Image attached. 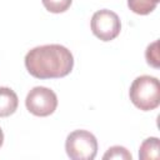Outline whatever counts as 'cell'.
<instances>
[{
  "instance_id": "1",
  "label": "cell",
  "mask_w": 160,
  "mask_h": 160,
  "mask_svg": "<svg viewBox=\"0 0 160 160\" xmlns=\"http://www.w3.org/2000/svg\"><path fill=\"white\" fill-rule=\"evenodd\" d=\"M25 66L29 74L36 79H60L71 72L74 56L62 45H41L28 51Z\"/></svg>"
},
{
  "instance_id": "2",
  "label": "cell",
  "mask_w": 160,
  "mask_h": 160,
  "mask_svg": "<svg viewBox=\"0 0 160 160\" xmlns=\"http://www.w3.org/2000/svg\"><path fill=\"white\" fill-rule=\"evenodd\" d=\"M131 102L142 111H150L160 104V82L150 75L138 76L129 90Z\"/></svg>"
},
{
  "instance_id": "3",
  "label": "cell",
  "mask_w": 160,
  "mask_h": 160,
  "mask_svg": "<svg viewBox=\"0 0 160 160\" xmlns=\"http://www.w3.org/2000/svg\"><path fill=\"white\" fill-rule=\"evenodd\" d=\"M65 150L72 160H92L98 154V140L88 130H74L66 138Z\"/></svg>"
},
{
  "instance_id": "4",
  "label": "cell",
  "mask_w": 160,
  "mask_h": 160,
  "mask_svg": "<svg viewBox=\"0 0 160 160\" xmlns=\"http://www.w3.org/2000/svg\"><path fill=\"white\" fill-rule=\"evenodd\" d=\"M25 106L35 116H49L58 108V96L56 94L45 86L32 88L25 99Z\"/></svg>"
},
{
  "instance_id": "5",
  "label": "cell",
  "mask_w": 160,
  "mask_h": 160,
  "mask_svg": "<svg viewBox=\"0 0 160 160\" xmlns=\"http://www.w3.org/2000/svg\"><path fill=\"white\" fill-rule=\"evenodd\" d=\"M90 26L92 34L102 41L114 40L121 30V22L118 14L108 9L95 11L91 18Z\"/></svg>"
},
{
  "instance_id": "6",
  "label": "cell",
  "mask_w": 160,
  "mask_h": 160,
  "mask_svg": "<svg viewBox=\"0 0 160 160\" xmlns=\"http://www.w3.org/2000/svg\"><path fill=\"white\" fill-rule=\"evenodd\" d=\"M19 105L16 92L6 86H0V118L12 115Z\"/></svg>"
},
{
  "instance_id": "7",
  "label": "cell",
  "mask_w": 160,
  "mask_h": 160,
  "mask_svg": "<svg viewBox=\"0 0 160 160\" xmlns=\"http://www.w3.org/2000/svg\"><path fill=\"white\" fill-rule=\"evenodd\" d=\"M159 139L158 138H148L142 141L139 149V158L141 160H151L159 159Z\"/></svg>"
},
{
  "instance_id": "8",
  "label": "cell",
  "mask_w": 160,
  "mask_h": 160,
  "mask_svg": "<svg viewBox=\"0 0 160 160\" xmlns=\"http://www.w3.org/2000/svg\"><path fill=\"white\" fill-rule=\"evenodd\" d=\"M160 0H128L129 9L138 15H148L155 10Z\"/></svg>"
},
{
  "instance_id": "9",
  "label": "cell",
  "mask_w": 160,
  "mask_h": 160,
  "mask_svg": "<svg viewBox=\"0 0 160 160\" xmlns=\"http://www.w3.org/2000/svg\"><path fill=\"white\" fill-rule=\"evenodd\" d=\"M41 2L48 11L54 14H60L70 8L72 0H41Z\"/></svg>"
},
{
  "instance_id": "10",
  "label": "cell",
  "mask_w": 160,
  "mask_h": 160,
  "mask_svg": "<svg viewBox=\"0 0 160 160\" xmlns=\"http://www.w3.org/2000/svg\"><path fill=\"white\" fill-rule=\"evenodd\" d=\"M102 159H124V160H131V154L125 149L124 146H111L108 149V151L104 154Z\"/></svg>"
},
{
  "instance_id": "11",
  "label": "cell",
  "mask_w": 160,
  "mask_h": 160,
  "mask_svg": "<svg viewBox=\"0 0 160 160\" xmlns=\"http://www.w3.org/2000/svg\"><path fill=\"white\" fill-rule=\"evenodd\" d=\"M145 56L148 60V64L154 66V68H159V50H158V41H154L152 44H150L146 48L145 51Z\"/></svg>"
},
{
  "instance_id": "12",
  "label": "cell",
  "mask_w": 160,
  "mask_h": 160,
  "mask_svg": "<svg viewBox=\"0 0 160 160\" xmlns=\"http://www.w3.org/2000/svg\"><path fill=\"white\" fill-rule=\"evenodd\" d=\"M2 144H4V132H2V130L0 128V148L2 146Z\"/></svg>"
}]
</instances>
